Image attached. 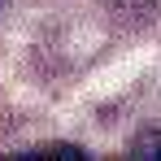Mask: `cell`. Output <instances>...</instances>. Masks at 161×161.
<instances>
[{
	"label": "cell",
	"instance_id": "3957f363",
	"mask_svg": "<svg viewBox=\"0 0 161 161\" xmlns=\"http://www.w3.org/2000/svg\"><path fill=\"white\" fill-rule=\"evenodd\" d=\"M22 157H87L79 144H44V148H31Z\"/></svg>",
	"mask_w": 161,
	"mask_h": 161
},
{
	"label": "cell",
	"instance_id": "277c9868",
	"mask_svg": "<svg viewBox=\"0 0 161 161\" xmlns=\"http://www.w3.org/2000/svg\"><path fill=\"white\" fill-rule=\"evenodd\" d=\"M0 9H4V0H0Z\"/></svg>",
	"mask_w": 161,
	"mask_h": 161
},
{
	"label": "cell",
	"instance_id": "6da1fadb",
	"mask_svg": "<svg viewBox=\"0 0 161 161\" xmlns=\"http://www.w3.org/2000/svg\"><path fill=\"white\" fill-rule=\"evenodd\" d=\"M100 4L126 26H148L157 18V0H100Z\"/></svg>",
	"mask_w": 161,
	"mask_h": 161
},
{
	"label": "cell",
	"instance_id": "7a4b0ae2",
	"mask_svg": "<svg viewBox=\"0 0 161 161\" xmlns=\"http://www.w3.org/2000/svg\"><path fill=\"white\" fill-rule=\"evenodd\" d=\"M131 157H161V131H144L131 139Z\"/></svg>",
	"mask_w": 161,
	"mask_h": 161
}]
</instances>
